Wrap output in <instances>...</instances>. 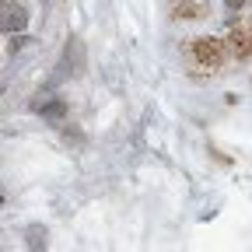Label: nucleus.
Returning <instances> with one entry per match:
<instances>
[{"label": "nucleus", "instance_id": "1", "mask_svg": "<svg viewBox=\"0 0 252 252\" xmlns=\"http://www.w3.org/2000/svg\"><path fill=\"white\" fill-rule=\"evenodd\" d=\"M189 60H193V67L196 70H220V63L228 60V46L220 42V39H193L189 42Z\"/></svg>", "mask_w": 252, "mask_h": 252}, {"label": "nucleus", "instance_id": "4", "mask_svg": "<svg viewBox=\"0 0 252 252\" xmlns=\"http://www.w3.org/2000/svg\"><path fill=\"white\" fill-rule=\"evenodd\" d=\"M224 4H228V7H231V11H242V7H245V4H249V0H224Z\"/></svg>", "mask_w": 252, "mask_h": 252}, {"label": "nucleus", "instance_id": "3", "mask_svg": "<svg viewBox=\"0 0 252 252\" xmlns=\"http://www.w3.org/2000/svg\"><path fill=\"white\" fill-rule=\"evenodd\" d=\"M14 28H25V11L21 7L0 14V32H14Z\"/></svg>", "mask_w": 252, "mask_h": 252}, {"label": "nucleus", "instance_id": "2", "mask_svg": "<svg viewBox=\"0 0 252 252\" xmlns=\"http://www.w3.org/2000/svg\"><path fill=\"white\" fill-rule=\"evenodd\" d=\"M228 53L235 56V60H245V56H252V18H238L235 25H231V32H228Z\"/></svg>", "mask_w": 252, "mask_h": 252}]
</instances>
